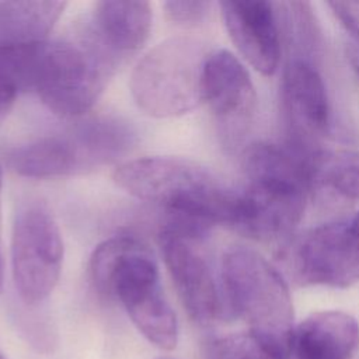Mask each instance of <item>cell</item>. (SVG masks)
Returning a JSON list of instances; mask_svg holds the SVG:
<instances>
[{"mask_svg":"<svg viewBox=\"0 0 359 359\" xmlns=\"http://www.w3.org/2000/svg\"><path fill=\"white\" fill-rule=\"evenodd\" d=\"M119 65L84 17L67 35L46 42L34 93L53 114L81 116L98 101Z\"/></svg>","mask_w":359,"mask_h":359,"instance_id":"cell-4","label":"cell"},{"mask_svg":"<svg viewBox=\"0 0 359 359\" xmlns=\"http://www.w3.org/2000/svg\"><path fill=\"white\" fill-rule=\"evenodd\" d=\"M219 6L238 53L254 70L272 76L280 59L279 15L275 4L264 0H229Z\"/></svg>","mask_w":359,"mask_h":359,"instance_id":"cell-11","label":"cell"},{"mask_svg":"<svg viewBox=\"0 0 359 359\" xmlns=\"http://www.w3.org/2000/svg\"><path fill=\"white\" fill-rule=\"evenodd\" d=\"M158 359H171V358H158Z\"/></svg>","mask_w":359,"mask_h":359,"instance_id":"cell-24","label":"cell"},{"mask_svg":"<svg viewBox=\"0 0 359 359\" xmlns=\"http://www.w3.org/2000/svg\"><path fill=\"white\" fill-rule=\"evenodd\" d=\"M86 20L102 46L122 63L149 39L153 11L147 1H98Z\"/></svg>","mask_w":359,"mask_h":359,"instance_id":"cell-13","label":"cell"},{"mask_svg":"<svg viewBox=\"0 0 359 359\" xmlns=\"http://www.w3.org/2000/svg\"><path fill=\"white\" fill-rule=\"evenodd\" d=\"M65 7V1H0V39L45 42Z\"/></svg>","mask_w":359,"mask_h":359,"instance_id":"cell-15","label":"cell"},{"mask_svg":"<svg viewBox=\"0 0 359 359\" xmlns=\"http://www.w3.org/2000/svg\"><path fill=\"white\" fill-rule=\"evenodd\" d=\"M219 280L226 320L243 318L278 359L292 352L294 314L289 286L261 252L233 245L223 254Z\"/></svg>","mask_w":359,"mask_h":359,"instance_id":"cell-3","label":"cell"},{"mask_svg":"<svg viewBox=\"0 0 359 359\" xmlns=\"http://www.w3.org/2000/svg\"><path fill=\"white\" fill-rule=\"evenodd\" d=\"M63 264L57 222L42 202L25 203L11 233V271L15 289L28 306L42 303L56 287Z\"/></svg>","mask_w":359,"mask_h":359,"instance_id":"cell-7","label":"cell"},{"mask_svg":"<svg viewBox=\"0 0 359 359\" xmlns=\"http://www.w3.org/2000/svg\"><path fill=\"white\" fill-rule=\"evenodd\" d=\"M328 6L353 42L359 45V1H331Z\"/></svg>","mask_w":359,"mask_h":359,"instance_id":"cell-19","label":"cell"},{"mask_svg":"<svg viewBox=\"0 0 359 359\" xmlns=\"http://www.w3.org/2000/svg\"><path fill=\"white\" fill-rule=\"evenodd\" d=\"M205 359H278L251 331L215 337L205 344Z\"/></svg>","mask_w":359,"mask_h":359,"instance_id":"cell-17","label":"cell"},{"mask_svg":"<svg viewBox=\"0 0 359 359\" xmlns=\"http://www.w3.org/2000/svg\"><path fill=\"white\" fill-rule=\"evenodd\" d=\"M209 53L191 36H171L151 48L135 66L130 93L154 118L187 114L202 101V72Z\"/></svg>","mask_w":359,"mask_h":359,"instance_id":"cell-6","label":"cell"},{"mask_svg":"<svg viewBox=\"0 0 359 359\" xmlns=\"http://www.w3.org/2000/svg\"><path fill=\"white\" fill-rule=\"evenodd\" d=\"M282 104L290 142L314 147L331 126V108L324 80L311 60L290 59L282 80Z\"/></svg>","mask_w":359,"mask_h":359,"instance_id":"cell-12","label":"cell"},{"mask_svg":"<svg viewBox=\"0 0 359 359\" xmlns=\"http://www.w3.org/2000/svg\"><path fill=\"white\" fill-rule=\"evenodd\" d=\"M136 143L133 128L118 118L87 119L62 133L20 144L7 153L14 172L27 178H59L91 172L128 154Z\"/></svg>","mask_w":359,"mask_h":359,"instance_id":"cell-5","label":"cell"},{"mask_svg":"<svg viewBox=\"0 0 359 359\" xmlns=\"http://www.w3.org/2000/svg\"><path fill=\"white\" fill-rule=\"evenodd\" d=\"M0 359H7V358H6V356H4V355L0 352Z\"/></svg>","mask_w":359,"mask_h":359,"instance_id":"cell-23","label":"cell"},{"mask_svg":"<svg viewBox=\"0 0 359 359\" xmlns=\"http://www.w3.org/2000/svg\"><path fill=\"white\" fill-rule=\"evenodd\" d=\"M293 278L302 285L348 287L359 280V210L349 219L306 233L290 254Z\"/></svg>","mask_w":359,"mask_h":359,"instance_id":"cell-9","label":"cell"},{"mask_svg":"<svg viewBox=\"0 0 359 359\" xmlns=\"http://www.w3.org/2000/svg\"><path fill=\"white\" fill-rule=\"evenodd\" d=\"M345 52H346V59H348L351 67L353 69V72L359 77V45L355 43V42H351L346 46Z\"/></svg>","mask_w":359,"mask_h":359,"instance_id":"cell-20","label":"cell"},{"mask_svg":"<svg viewBox=\"0 0 359 359\" xmlns=\"http://www.w3.org/2000/svg\"><path fill=\"white\" fill-rule=\"evenodd\" d=\"M13 104H14V102H11V101H7V100L0 98V123L6 119V116H7V114L10 112Z\"/></svg>","mask_w":359,"mask_h":359,"instance_id":"cell-21","label":"cell"},{"mask_svg":"<svg viewBox=\"0 0 359 359\" xmlns=\"http://www.w3.org/2000/svg\"><path fill=\"white\" fill-rule=\"evenodd\" d=\"M313 185L349 201L359 199V153L318 149L313 156Z\"/></svg>","mask_w":359,"mask_h":359,"instance_id":"cell-16","label":"cell"},{"mask_svg":"<svg viewBox=\"0 0 359 359\" xmlns=\"http://www.w3.org/2000/svg\"><path fill=\"white\" fill-rule=\"evenodd\" d=\"M97 292L115 297L143 337L163 351L178 342V323L163 292L158 266L147 245L130 234L112 236L95 247L88 264Z\"/></svg>","mask_w":359,"mask_h":359,"instance_id":"cell-2","label":"cell"},{"mask_svg":"<svg viewBox=\"0 0 359 359\" xmlns=\"http://www.w3.org/2000/svg\"><path fill=\"white\" fill-rule=\"evenodd\" d=\"M114 181L132 196L163 208L171 220L208 233L215 224L236 229L241 191L210 170L178 157H143L125 161Z\"/></svg>","mask_w":359,"mask_h":359,"instance_id":"cell-1","label":"cell"},{"mask_svg":"<svg viewBox=\"0 0 359 359\" xmlns=\"http://www.w3.org/2000/svg\"><path fill=\"white\" fill-rule=\"evenodd\" d=\"M203 236L168 222L158 240L164 264L188 316L201 325L226 320L219 275L199 248Z\"/></svg>","mask_w":359,"mask_h":359,"instance_id":"cell-8","label":"cell"},{"mask_svg":"<svg viewBox=\"0 0 359 359\" xmlns=\"http://www.w3.org/2000/svg\"><path fill=\"white\" fill-rule=\"evenodd\" d=\"M210 6L209 1L199 0H170L163 4L168 20L181 25H196L203 21L209 14Z\"/></svg>","mask_w":359,"mask_h":359,"instance_id":"cell-18","label":"cell"},{"mask_svg":"<svg viewBox=\"0 0 359 359\" xmlns=\"http://www.w3.org/2000/svg\"><path fill=\"white\" fill-rule=\"evenodd\" d=\"M1 187H3V170L0 164V245H1Z\"/></svg>","mask_w":359,"mask_h":359,"instance_id":"cell-22","label":"cell"},{"mask_svg":"<svg viewBox=\"0 0 359 359\" xmlns=\"http://www.w3.org/2000/svg\"><path fill=\"white\" fill-rule=\"evenodd\" d=\"M202 101L212 111L224 146L244 139L257 107V93L245 66L229 50L210 52L202 72Z\"/></svg>","mask_w":359,"mask_h":359,"instance_id":"cell-10","label":"cell"},{"mask_svg":"<svg viewBox=\"0 0 359 359\" xmlns=\"http://www.w3.org/2000/svg\"><path fill=\"white\" fill-rule=\"evenodd\" d=\"M359 346V323L339 310L317 311L294 327V359H352Z\"/></svg>","mask_w":359,"mask_h":359,"instance_id":"cell-14","label":"cell"}]
</instances>
